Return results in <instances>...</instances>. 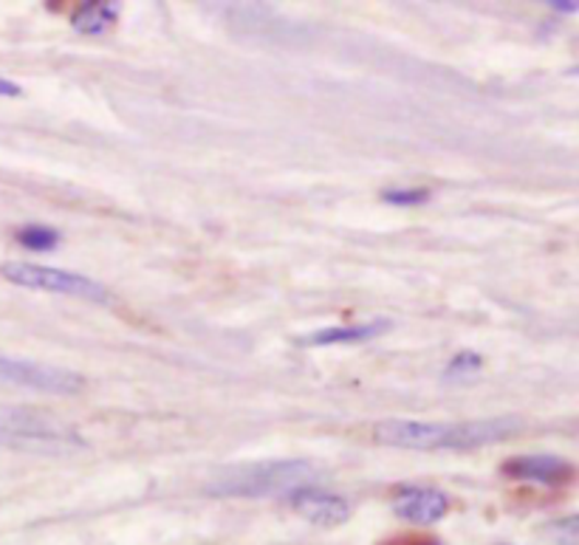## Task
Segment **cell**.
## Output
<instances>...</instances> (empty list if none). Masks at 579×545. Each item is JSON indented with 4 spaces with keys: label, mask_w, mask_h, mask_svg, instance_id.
<instances>
[{
    "label": "cell",
    "mask_w": 579,
    "mask_h": 545,
    "mask_svg": "<svg viewBox=\"0 0 579 545\" xmlns=\"http://www.w3.org/2000/svg\"><path fill=\"white\" fill-rule=\"evenodd\" d=\"M546 537L557 545H579V514H568L546 525Z\"/></svg>",
    "instance_id": "4fadbf2b"
},
{
    "label": "cell",
    "mask_w": 579,
    "mask_h": 545,
    "mask_svg": "<svg viewBox=\"0 0 579 545\" xmlns=\"http://www.w3.org/2000/svg\"><path fill=\"white\" fill-rule=\"evenodd\" d=\"M291 498V509L303 520L314 525H323V529H337V525L348 523L350 518V503L339 495H331V491L314 489V486H305V489H297Z\"/></svg>",
    "instance_id": "8992f818"
},
{
    "label": "cell",
    "mask_w": 579,
    "mask_h": 545,
    "mask_svg": "<svg viewBox=\"0 0 579 545\" xmlns=\"http://www.w3.org/2000/svg\"><path fill=\"white\" fill-rule=\"evenodd\" d=\"M484 368V359L475 350H461L452 357V362L447 364V379H464L470 373H478Z\"/></svg>",
    "instance_id": "5bb4252c"
},
{
    "label": "cell",
    "mask_w": 579,
    "mask_h": 545,
    "mask_svg": "<svg viewBox=\"0 0 579 545\" xmlns=\"http://www.w3.org/2000/svg\"><path fill=\"white\" fill-rule=\"evenodd\" d=\"M384 331H391L387 320H371V323H354V325H334V328L314 331L311 337L303 339V345H314V348H328V345H354L368 343V339L379 337Z\"/></svg>",
    "instance_id": "9c48e42d"
},
{
    "label": "cell",
    "mask_w": 579,
    "mask_h": 545,
    "mask_svg": "<svg viewBox=\"0 0 579 545\" xmlns=\"http://www.w3.org/2000/svg\"><path fill=\"white\" fill-rule=\"evenodd\" d=\"M0 275L7 277L9 283L23 286V289L80 297V300H91V303H108L111 300V291L102 283H96V280H91L85 275H77V271L57 269V266L12 260L0 266Z\"/></svg>",
    "instance_id": "277c9868"
},
{
    "label": "cell",
    "mask_w": 579,
    "mask_h": 545,
    "mask_svg": "<svg viewBox=\"0 0 579 545\" xmlns=\"http://www.w3.org/2000/svg\"><path fill=\"white\" fill-rule=\"evenodd\" d=\"M523 421L514 416L484 418V421H382L373 436L379 444L398 450H478L486 444H498L514 436Z\"/></svg>",
    "instance_id": "6da1fadb"
},
{
    "label": "cell",
    "mask_w": 579,
    "mask_h": 545,
    "mask_svg": "<svg viewBox=\"0 0 579 545\" xmlns=\"http://www.w3.org/2000/svg\"><path fill=\"white\" fill-rule=\"evenodd\" d=\"M387 545H441V543H436V540H418V537H405V540H396V543H387Z\"/></svg>",
    "instance_id": "e0dca14e"
},
{
    "label": "cell",
    "mask_w": 579,
    "mask_h": 545,
    "mask_svg": "<svg viewBox=\"0 0 579 545\" xmlns=\"http://www.w3.org/2000/svg\"><path fill=\"white\" fill-rule=\"evenodd\" d=\"M447 509H450V498L444 491L430 489V486H407L393 500V512L398 518L421 525L438 523L447 514Z\"/></svg>",
    "instance_id": "52a82bcc"
},
{
    "label": "cell",
    "mask_w": 579,
    "mask_h": 545,
    "mask_svg": "<svg viewBox=\"0 0 579 545\" xmlns=\"http://www.w3.org/2000/svg\"><path fill=\"white\" fill-rule=\"evenodd\" d=\"M0 447L57 455V452L82 450L85 441H82L74 427H68L60 418L48 416L46 410L0 404Z\"/></svg>",
    "instance_id": "3957f363"
},
{
    "label": "cell",
    "mask_w": 579,
    "mask_h": 545,
    "mask_svg": "<svg viewBox=\"0 0 579 545\" xmlns=\"http://www.w3.org/2000/svg\"><path fill=\"white\" fill-rule=\"evenodd\" d=\"M548 7L554 9V12H563V14H574L579 12V0H552Z\"/></svg>",
    "instance_id": "2e32d148"
},
{
    "label": "cell",
    "mask_w": 579,
    "mask_h": 545,
    "mask_svg": "<svg viewBox=\"0 0 579 545\" xmlns=\"http://www.w3.org/2000/svg\"><path fill=\"white\" fill-rule=\"evenodd\" d=\"M571 74H577V77H579V66H577V68H571Z\"/></svg>",
    "instance_id": "ac0fdd59"
},
{
    "label": "cell",
    "mask_w": 579,
    "mask_h": 545,
    "mask_svg": "<svg viewBox=\"0 0 579 545\" xmlns=\"http://www.w3.org/2000/svg\"><path fill=\"white\" fill-rule=\"evenodd\" d=\"M0 96H7V100H18L23 96V88L18 82L7 80V77H0Z\"/></svg>",
    "instance_id": "9a60e30c"
},
{
    "label": "cell",
    "mask_w": 579,
    "mask_h": 545,
    "mask_svg": "<svg viewBox=\"0 0 579 545\" xmlns=\"http://www.w3.org/2000/svg\"><path fill=\"white\" fill-rule=\"evenodd\" d=\"M0 384L21 387V391L48 393V396H74L85 387V379L80 373L68 371V368H57V364H43L0 353Z\"/></svg>",
    "instance_id": "5b68a950"
},
{
    "label": "cell",
    "mask_w": 579,
    "mask_h": 545,
    "mask_svg": "<svg viewBox=\"0 0 579 545\" xmlns=\"http://www.w3.org/2000/svg\"><path fill=\"white\" fill-rule=\"evenodd\" d=\"M317 469L309 461H263L230 469L218 480H212L209 491L223 498H275V495H294L305 489Z\"/></svg>",
    "instance_id": "7a4b0ae2"
},
{
    "label": "cell",
    "mask_w": 579,
    "mask_h": 545,
    "mask_svg": "<svg viewBox=\"0 0 579 545\" xmlns=\"http://www.w3.org/2000/svg\"><path fill=\"white\" fill-rule=\"evenodd\" d=\"M18 243L28 252H51L60 246V232L55 227H43V223H28L18 230Z\"/></svg>",
    "instance_id": "8fae6325"
},
{
    "label": "cell",
    "mask_w": 579,
    "mask_h": 545,
    "mask_svg": "<svg viewBox=\"0 0 579 545\" xmlns=\"http://www.w3.org/2000/svg\"><path fill=\"white\" fill-rule=\"evenodd\" d=\"M119 18V3H108V0H94V3H82L77 12L71 14V26L80 34H102L108 32Z\"/></svg>",
    "instance_id": "30bf717a"
},
{
    "label": "cell",
    "mask_w": 579,
    "mask_h": 545,
    "mask_svg": "<svg viewBox=\"0 0 579 545\" xmlns=\"http://www.w3.org/2000/svg\"><path fill=\"white\" fill-rule=\"evenodd\" d=\"M384 204H393V207L402 209H413L421 207V204L430 201V189L425 187H391L382 193Z\"/></svg>",
    "instance_id": "7c38bea8"
},
{
    "label": "cell",
    "mask_w": 579,
    "mask_h": 545,
    "mask_svg": "<svg viewBox=\"0 0 579 545\" xmlns=\"http://www.w3.org/2000/svg\"><path fill=\"white\" fill-rule=\"evenodd\" d=\"M503 472L509 478L534 480V484H566L574 475L571 466L554 455H523V459L509 461Z\"/></svg>",
    "instance_id": "ba28073f"
}]
</instances>
